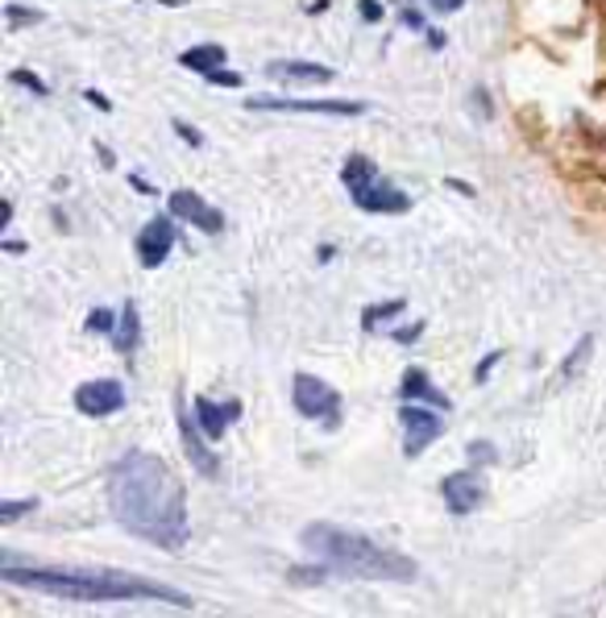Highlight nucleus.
Here are the masks:
<instances>
[{
	"label": "nucleus",
	"mask_w": 606,
	"mask_h": 618,
	"mask_svg": "<svg viewBox=\"0 0 606 618\" xmlns=\"http://www.w3.org/2000/svg\"><path fill=\"white\" fill-rule=\"evenodd\" d=\"M0 581L4 586L38 589V594H54V598H80V602H171V606H192V598L175 586H162L138 573H117V569H21L17 553H0Z\"/></svg>",
	"instance_id": "f03ea898"
},
{
	"label": "nucleus",
	"mask_w": 606,
	"mask_h": 618,
	"mask_svg": "<svg viewBox=\"0 0 606 618\" xmlns=\"http://www.w3.org/2000/svg\"><path fill=\"white\" fill-rule=\"evenodd\" d=\"M133 245H138V257H142L145 270H159L171 257V250H175V216H154L138 233Z\"/></svg>",
	"instance_id": "9d476101"
},
{
	"label": "nucleus",
	"mask_w": 606,
	"mask_h": 618,
	"mask_svg": "<svg viewBox=\"0 0 606 618\" xmlns=\"http://www.w3.org/2000/svg\"><path fill=\"white\" fill-rule=\"evenodd\" d=\"M33 507H38L33 498H21V503H17V498H4V503H0V524H17L21 515H33Z\"/></svg>",
	"instance_id": "6ab92c4d"
},
{
	"label": "nucleus",
	"mask_w": 606,
	"mask_h": 618,
	"mask_svg": "<svg viewBox=\"0 0 606 618\" xmlns=\"http://www.w3.org/2000/svg\"><path fill=\"white\" fill-rule=\"evenodd\" d=\"M303 548L312 553V560L329 565L336 577H353V581H415V560L412 556L383 548L370 536L345 531L333 524H312L303 527Z\"/></svg>",
	"instance_id": "7ed1b4c3"
},
{
	"label": "nucleus",
	"mask_w": 606,
	"mask_h": 618,
	"mask_svg": "<svg viewBox=\"0 0 606 618\" xmlns=\"http://www.w3.org/2000/svg\"><path fill=\"white\" fill-rule=\"evenodd\" d=\"M341 183L350 191L353 207L370 212V216H400V212L412 207V195L403 188H395L366 154H350V162L341 166Z\"/></svg>",
	"instance_id": "20e7f679"
},
{
	"label": "nucleus",
	"mask_w": 606,
	"mask_h": 618,
	"mask_svg": "<svg viewBox=\"0 0 606 618\" xmlns=\"http://www.w3.org/2000/svg\"><path fill=\"white\" fill-rule=\"evenodd\" d=\"M204 80L216 83V88H241V83H245L238 71H224V67H216V71H212V75H204Z\"/></svg>",
	"instance_id": "b1692460"
},
{
	"label": "nucleus",
	"mask_w": 606,
	"mask_h": 618,
	"mask_svg": "<svg viewBox=\"0 0 606 618\" xmlns=\"http://www.w3.org/2000/svg\"><path fill=\"white\" fill-rule=\"evenodd\" d=\"M428 4H432V13H457L465 0H428Z\"/></svg>",
	"instance_id": "c85d7f7f"
},
{
	"label": "nucleus",
	"mask_w": 606,
	"mask_h": 618,
	"mask_svg": "<svg viewBox=\"0 0 606 618\" xmlns=\"http://www.w3.org/2000/svg\"><path fill=\"white\" fill-rule=\"evenodd\" d=\"M400 312H403V300L374 303V307H366V312H362V328H366V333H374V328H383L386 320H400Z\"/></svg>",
	"instance_id": "a211bd4d"
},
{
	"label": "nucleus",
	"mask_w": 606,
	"mask_h": 618,
	"mask_svg": "<svg viewBox=\"0 0 606 618\" xmlns=\"http://www.w3.org/2000/svg\"><path fill=\"white\" fill-rule=\"evenodd\" d=\"M166 212L175 216V221H188L195 224V229H204V233H221L224 229V216L216 212L212 204H204L195 191H171V200H166Z\"/></svg>",
	"instance_id": "9b49d317"
},
{
	"label": "nucleus",
	"mask_w": 606,
	"mask_h": 618,
	"mask_svg": "<svg viewBox=\"0 0 606 618\" xmlns=\"http://www.w3.org/2000/svg\"><path fill=\"white\" fill-rule=\"evenodd\" d=\"M254 112H307V116H362L357 100H295V95H250Z\"/></svg>",
	"instance_id": "0eeeda50"
},
{
	"label": "nucleus",
	"mask_w": 606,
	"mask_h": 618,
	"mask_svg": "<svg viewBox=\"0 0 606 618\" xmlns=\"http://www.w3.org/2000/svg\"><path fill=\"white\" fill-rule=\"evenodd\" d=\"M441 498H445L448 515L465 519V515H474V510L482 507V498H486V482H482L474 469H457V474H448L445 482H441Z\"/></svg>",
	"instance_id": "1a4fd4ad"
},
{
	"label": "nucleus",
	"mask_w": 606,
	"mask_h": 618,
	"mask_svg": "<svg viewBox=\"0 0 606 618\" xmlns=\"http://www.w3.org/2000/svg\"><path fill=\"white\" fill-rule=\"evenodd\" d=\"M448 188L462 191V195H474V188H469V183H462V179H448Z\"/></svg>",
	"instance_id": "473e14b6"
},
{
	"label": "nucleus",
	"mask_w": 606,
	"mask_h": 618,
	"mask_svg": "<svg viewBox=\"0 0 606 618\" xmlns=\"http://www.w3.org/2000/svg\"><path fill=\"white\" fill-rule=\"evenodd\" d=\"M83 100H88V104H97L100 112H112V104H109V95H100V92H92V88H88V92H83Z\"/></svg>",
	"instance_id": "c756f323"
},
{
	"label": "nucleus",
	"mask_w": 606,
	"mask_h": 618,
	"mask_svg": "<svg viewBox=\"0 0 606 618\" xmlns=\"http://www.w3.org/2000/svg\"><path fill=\"white\" fill-rule=\"evenodd\" d=\"M357 13L366 17L370 26H378V21H383V4H378V0H357Z\"/></svg>",
	"instance_id": "a878e982"
},
{
	"label": "nucleus",
	"mask_w": 606,
	"mask_h": 618,
	"mask_svg": "<svg viewBox=\"0 0 606 618\" xmlns=\"http://www.w3.org/2000/svg\"><path fill=\"white\" fill-rule=\"evenodd\" d=\"M291 403L303 419H316L320 428H341V395L316 374H295L291 382Z\"/></svg>",
	"instance_id": "39448f33"
},
{
	"label": "nucleus",
	"mask_w": 606,
	"mask_h": 618,
	"mask_svg": "<svg viewBox=\"0 0 606 618\" xmlns=\"http://www.w3.org/2000/svg\"><path fill=\"white\" fill-rule=\"evenodd\" d=\"M329 573H333V569L316 560V569H291L287 581H295V586H320V581H329Z\"/></svg>",
	"instance_id": "412c9836"
},
{
	"label": "nucleus",
	"mask_w": 606,
	"mask_h": 618,
	"mask_svg": "<svg viewBox=\"0 0 606 618\" xmlns=\"http://www.w3.org/2000/svg\"><path fill=\"white\" fill-rule=\"evenodd\" d=\"M400 398H403V403H432V407H441V412H448V407H453V403H448V398L441 395L436 386H432L428 374H424V369H415V365L407 369V374H403Z\"/></svg>",
	"instance_id": "4468645a"
},
{
	"label": "nucleus",
	"mask_w": 606,
	"mask_h": 618,
	"mask_svg": "<svg viewBox=\"0 0 606 618\" xmlns=\"http://www.w3.org/2000/svg\"><path fill=\"white\" fill-rule=\"evenodd\" d=\"M9 83H17V88H30L33 95H50L47 80H38L33 71H21V67H17V71H9Z\"/></svg>",
	"instance_id": "4be33fe9"
},
{
	"label": "nucleus",
	"mask_w": 606,
	"mask_h": 618,
	"mask_svg": "<svg viewBox=\"0 0 606 618\" xmlns=\"http://www.w3.org/2000/svg\"><path fill=\"white\" fill-rule=\"evenodd\" d=\"M129 183H133V191H142V195H154V188H150L142 175H129Z\"/></svg>",
	"instance_id": "2f4dec72"
},
{
	"label": "nucleus",
	"mask_w": 606,
	"mask_h": 618,
	"mask_svg": "<svg viewBox=\"0 0 606 618\" xmlns=\"http://www.w3.org/2000/svg\"><path fill=\"white\" fill-rule=\"evenodd\" d=\"M469 457L478 460V465H486V460L498 457V448H495V444H486V440H474V444H469Z\"/></svg>",
	"instance_id": "393cba45"
},
{
	"label": "nucleus",
	"mask_w": 606,
	"mask_h": 618,
	"mask_svg": "<svg viewBox=\"0 0 606 618\" xmlns=\"http://www.w3.org/2000/svg\"><path fill=\"white\" fill-rule=\"evenodd\" d=\"M498 357H503V353H486V357H482V365H478V382L491 378V369H495V365H498Z\"/></svg>",
	"instance_id": "cd10ccee"
},
{
	"label": "nucleus",
	"mask_w": 606,
	"mask_h": 618,
	"mask_svg": "<svg viewBox=\"0 0 606 618\" xmlns=\"http://www.w3.org/2000/svg\"><path fill=\"white\" fill-rule=\"evenodd\" d=\"M162 4H183V0H162Z\"/></svg>",
	"instance_id": "72a5a7b5"
},
{
	"label": "nucleus",
	"mask_w": 606,
	"mask_h": 618,
	"mask_svg": "<svg viewBox=\"0 0 606 618\" xmlns=\"http://www.w3.org/2000/svg\"><path fill=\"white\" fill-rule=\"evenodd\" d=\"M192 415H195V424L204 428L208 440H221L224 432H229V424H238L241 419V398H224V403H216V398L200 395L192 403Z\"/></svg>",
	"instance_id": "f8f14e48"
},
{
	"label": "nucleus",
	"mask_w": 606,
	"mask_h": 618,
	"mask_svg": "<svg viewBox=\"0 0 606 618\" xmlns=\"http://www.w3.org/2000/svg\"><path fill=\"white\" fill-rule=\"evenodd\" d=\"M441 407H415V403H403L400 407V428H403V457L415 460L432 440L445 436V419H441Z\"/></svg>",
	"instance_id": "423d86ee"
},
{
	"label": "nucleus",
	"mask_w": 606,
	"mask_h": 618,
	"mask_svg": "<svg viewBox=\"0 0 606 618\" xmlns=\"http://www.w3.org/2000/svg\"><path fill=\"white\" fill-rule=\"evenodd\" d=\"M4 17H9V26H17V30H26V26H38V21H42L38 9H21V4H9Z\"/></svg>",
	"instance_id": "5701e85b"
},
{
	"label": "nucleus",
	"mask_w": 606,
	"mask_h": 618,
	"mask_svg": "<svg viewBox=\"0 0 606 618\" xmlns=\"http://www.w3.org/2000/svg\"><path fill=\"white\" fill-rule=\"evenodd\" d=\"M112 519L129 536L154 544L162 553H179L192 539L188 524V490L179 474L154 453H125L109 469Z\"/></svg>",
	"instance_id": "f257e3e1"
},
{
	"label": "nucleus",
	"mask_w": 606,
	"mask_h": 618,
	"mask_svg": "<svg viewBox=\"0 0 606 618\" xmlns=\"http://www.w3.org/2000/svg\"><path fill=\"white\" fill-rule=\"evenodd\" d=\"M175 133H179V138H183V142H188V145H195V150L204 145V138H200V133H195V129L188 125V121H175Z\"/></svg>",
	"instance_id": "bb28decb"
},
{
	"label": "nucleus",
	"mask_w": 606,
	"mask_h": 618,
	"mask_svg": "<svg viewBox=\"0 0 606 618\" xmlns=\"http://www.w3.org/2000/svg\"><path fill=\"white\" fill-rule=\"evenodd\" d=\"M271 80H287V83H333V71L320 63H303V59H283V63L266 67Z\"/></svg>",
	"instance_id": "2eb2a0df"
},
{
	"label": "nucleus",
	"mask_w": 606,
	"mask_h": 618,
	"mask_svg": "<svg viewBox=\"0 0 606 618\" xmlns=\"http://www.w3.org/2000/svg\"><path fill=\"white\" fill-rule=\"evenodd\" d=\"M112 341H117V353H121V357H133V353H138L142 328H138V303L133 300L121 307V320H117V333H112Z\"/></svg>",
	"instance_id": "f3484780"
},
{
	"label": "nucleus",
	"mask_w": 606,
	"mask_h": 618,
	"mask_svg": "<svg viewBox=\"0 0 606 618\" xmlns=\"http://www.w3.org/2000/svg\"><path fill=\"white\" fill-rule=\"evenodd\" d=\"M125 403H129V395L117 378L83 382L80 391H75V412L88 415V419H104V415L125 412Z\"/></svg>",
	"instance_id": "6e6552de"
},
{
	"label": "nucleus",
	"mask_w": 606,
	"mask_h": 618,
	"mask_svg": "<svg viewBox=\"0 0 606 618\" xmlns=\"http://www.w3.org/2000/svg\"><path fill=\"white\" fill-rule=\"evenodd\" d=\"M88 333H104V336H112L117 333V316H112L109 307H97V312H88V324H83Z\"/></svg>",
	"instance_id": "aec40b11"
},
{
	"label": "nucleus",
	"mask_w": 606,
	"mask_h": 618,
	"mask_svg": "<svg viewBox=\"0 0 606 618\" xmlns=\"http://www.w3.org/2000/svg\"><path fill=\"white\" fill-rule=\"evenodd\" d=\"M424 333V324H412V328H407V333H395V341H403V345H407V341H415V336Z\"/></svg>",
	"instance_id": "7c9ffc66"
},
{
	"label": "nucleus",
	"mask_w": 606,
	"mask_h": 618,
	"mask_svg": "<svg viewBox=\"0 0 606 618\" xmlns=\"http://www.w3.org/2000/svg\"><path fill=\"white\" fill-rule=\"evenodd\" d=\"M224 47H216V42H204V47H188L183 54H179V63L188 67V71H195V75H212L216 67H224Z\"/></svg>",
	"instance_id": "dca6fc26"
},
{
	"label": "nucleus",
	"mask_w": 606,
	"mask_h": 618,
	"mask_svg": "<svg viewBox=\"0 0 606 618\" xmlns=\"http://www.w3.org/2000/svg\"><path fill=\"white\" fill-rule=\"evenodd\" d=\"M179 436H183V448H188V460H192L195 469L204 477H216L221 474V460H216V453L208 448V436H204V428L195 424V415H188V412H179Z\"/></svg>",
	"instance_id": "ddd939ff"
}]
</instances>
